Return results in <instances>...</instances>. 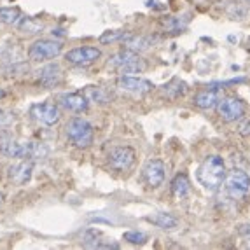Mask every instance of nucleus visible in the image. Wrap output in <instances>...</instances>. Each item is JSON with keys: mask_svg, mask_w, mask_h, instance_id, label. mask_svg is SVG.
Segmentation results:
<instances>
[{"mask_svg": "<svg viewBox=\"0 0 250 250\" xmlns=\"http://www.w3.org/2000/svg\"><path fill=\"white\" fill-rule=\"evenodd\" d=\"M2 200H4V196H2V192H0V203H2Z\"/></svg>", "mask_w": 250, "mask_h": 250, "instance_id": "7c9ffc66", "label": "nucleus"}, {"mask_svg": "<svg viewBox=\"0 0 250 250\" xmlns=\"http://www.w3.org/2000/svg\"><path fill=\"white\" fill-rule=\"evenodd\" d=\"M163 26H165V28H167L170 34H179L180 30L186 28V23L182 25L179 18H168V20L163 21Z\"/></svg>", "mask_w": 250, "mask_h": 250, "instance_id": "a878e982", "label": "nucleus"}, {"mask_svg": "<svg viewBox=\"0 0 250 250\" xmlns=\"http://www.w3.org/2000/svg\"><path fill=\"white\" fill-rule=\"evenodd\" d=\"M39 81L46 88H54L62 83V68L56 63H49L39 70Z\"/></svg>", "mask_w": 250, "mask_h": 250, "instance_id": "2eb2a0df", "label": "nucleus"}, {"mask_svg": "<svg viewBox=\"0 0 250 250\" xmlns=\"http://www.w3.org/2000/svg\"><path fill=\"white\" fill-rule=\"evenodd\" d=\"M226 175H228V171H226L224 159L215 154L207 156L196 171L198 180L207 191H215L221 188L226 180Z\"/></svg>", "mask_w": 250, "mask_h": 250, "instance_id": "f257e3e1", "label": "nucleus"}, {"mask_svg": "<svg viewBox=\"0 0 250 250\" xmlns=\"http://www.w3.org/2000/svg\"><path fill=\"white\" fill-rule=\"evenodd\" d=\"M123 238H125V242L131 243V245H144L149 236L146 233H140V231H128Z\"/></svg>", "mask_w": 250, "mask_h": 250, "instance_id": "393cba45", "label": "nucleus"}, {"mask_svg": "<svg viewBox=\"0 0 250 250\" xmlns=\"http://www.w3.org/2000/svg\"><path fill=\"white\" fill-rule=\"evenodd\" d=\"M23 150H25V142L16 140L7 131H0V154L7 156V158L23 159Z\"/></svg>", "mask_w": 250, "mask_h": 250, "instance_id": "4468645a", "label": "nucleus"}, {"mask_svg": "<svg viewBox=\"0 0 250 250\" xmlns=\"http://www.w3.org/2000/svg\"><path fill=\"white\" fill-rule=\"evenodd\" d=\"M23 20V14H21L20 9L16 7H0V21L5 23V25L18 26L20 21Z\"/></svg>", "mask_w": 250, "mask_h": 250, "instance_id": "4be33fe9", "label": "nucleus"}, {"mask_svg": "<svg viewBox=\"0 0 250 250\" xmlns=\"http://www.w3.org/2000/svg\"><path fill=\"white\" fill-rule=\"evenodd\" d=\"M30 116L34 121H37L42 126H54L60 121V108L54 104H34L30 107Z\"/></svg>", "mask_w": 250, "mask_h": 250, "instance_id": "9d476101", "label": "nucleus"}, {"mask_svg": "<svg viewBox=\"0 0 250 250\" xmlns=\"http://www.w3.org/2000/svg\"><path fill=\"white\" fill-rule=\"evenodd\" d=\"M102 51L95 46H83V47H75L70 49L65 54V60H67L70 65L74 67H89L96 60H100Z\"/></svg>", "mask_w": 250, "mask_h": 250, "instance_id": "6e6552de", "label": "nucleus"}, {"mask_svg": "<svg viewBox=\"0 0 250 250\" xmlns=\"http://www.w3.org/2000/svg\"><path fill=\"white\" fill-rule=\"evenodd\" d=\"M123 44H125L126 49L135 51V53H140V51H146L152 46V39L144 37V35L126 34V37L123 39Z\"/></svg>", "mask_w": 250, "mask_h": 250, "instance_id": "6ab92c4d", "label": "nucleus"}, {"mask_svg": "<svg viewBox=\"0 0 250 250\" xmlns=\"http://www.w3.org/2000/svg\"><path fill=\"white\" fill-rule=\"evenodd\" d=\"M18 28L23 32V34H39V32H42V28H44V25H42L41 21L34 20V18H25L23 16V20L20 21V25H18Z\"/></svg>", "mask_w": 250, "mask_h": 250, "instance_id": "5701e85b", "label": "nucleus"}, {"mask_svg": "<svg viewBox=\"0 0 250 250\" xmlns=\"http://www.w3.org/2000/svg\"><path fill=\"white\" fill-rule=\"evenodd\" d=\"M189 191H191V182H189V177L186 173H179L175 175V179L171 180V196L175 200H186L189 196Z\"/></svg>", "mask_w": 250, "mask_h": 250, "instance_id": "a211bd4d", "label": "nucleus"}, {"mask_svg": "<svg viewBox=\"0 0 250 250\" xmlns=\"http://www.w3.org/2000/svg\"><path fill=\"white\" fill-rule=\"evenodd\" d=\"M240 135L242 137H250V119H247L245 123L240 125Z\"/></svg>", "mask_w": 250, "mask_h": 250, "instance_id": "c85d7f7f", "label": "nucleus"}, {"mask_svg": "<svg viewBox=\"0 0 250 250\" xmlns=\"http://www.w3.org/2000/svg\"><path fill=\"white\" fill-rule=\"evenodd\" d=\"M5 95H7V93H5V89H2V88H0V98H4Z\"/></svg>", "mask_w": 250, "mask_h": 250, "instance_id": "c756f323", "label": "nucleus"}, {"mask_svg": "<svg viewBox=\"0 0 250 250\" xmlns=\"http://www.w3.org/2000/svg\"><path fill=\"white\" fill-rule=\"evenodd\" d=\"M221 102V96L215 89H203V91L196 93L194 96V105L198 108H203V110H210V108H215Z\"/></svg>", "mask_w": 250, "mask_h": 250, "instance_id": "dca6fc26", "label": "nucleus"}, {"mask_svg": "<svg viewBox=\"0 0 250 250\" xmlns=\"http://www.w3.org/2000/svg\"><path fill=\"white\" fill-rule=\"evenodd\" d=\"M65 133L70 144L77 149H86L93 144L95 138V129L91 123L86 121L84 117H72L68 125L65 126Z\"/></svg>", "mask_w": 250, "mask_h": 250, "instance_id": "f03ea898", "label": "nucleus"}, {"mask_svg": "<svg viewBox=\"0 0 250 250\" xmlns=\"http://www.w3.org/2000/svg\"><path fill=\"white\" fill-rule=\"evenodd\" d=\"M165 175H167V167H165V163L161 159H150V161H147V165L142 170L144 180H146V184L150 189L163 186Z\"/></svg>", "mask_w": 250, "mask_h": 250, "instance_id": "9b49d317", "label": "nucleus"}, {"mask_svg": "<svg viewBox=\"0 0 250 250\" xmlns=\"http://www.w3.org/2000/svg\"><path fill=\"white\" fill-rule=\"evenodd\" d=\"M126 37V32L123 30H108V32H104L100 35V44H114V42H123V39Z\"/></svg>", "mask_w": 250, "mask_h": 250, "instance_id": "b1692460", "label": "nucleus"}, {"mask_svg": "<svg viewBox=\"0 0 250 250\" xmlns=\"http://www.w3.org/2000/svg\"><path fill=\"white\" fill-rule=\"evenodd\" d=\"M107 159L112 170L128 171V170H131V167L135 165L137 152H135V149H131V147H128V146H117V147H114V149H110Z\"/></svg>", "mask_w": 250, "mask_h": 250, "instance_id": "423d86ee", "label": "nucleus"}, {"mask_svg": "<svg viewBox=\"0 0 250 250\" xmlns=\"http://www.w3.org/2000/svg\"><path fill=\"white\" fill-rule=\"evenodd\" d=\"M224 186L228 196L234 201H240L250 192V177L240 168H233L231 171H228Z\"/></svg>", "mask_w": 250, "mask_h": 250, "instance_id": "7ed1b4c3", "label": "nucleus"}, {"mask_svg": "<svg viewBox=\"0 0 250 250\" xmlns=\"http://www.w3.org/2000/svg\"><path fill=\"white\" fill-rule=\"evenodd\" d=\"M146 221L158 226L159 229H175L177 226H179V219L173 213H168V212H156L152 215L146 217Z\"/></svg>", "mask_w": 250, "mask_h": 250, "instance_id": "f3484780", "label": "nucleus"}, {"mask_svg": "<svg viewBox=\"0 0 250 250\" xmlns=\"http://www.w3.org/2000/svg\"><path fill=\"white\" fill-rule=\"evenodd\" d=\"M108 63H110L119 74H138V72H142L144 68H146V63L138 56V53L126 49V47L123 51H119V53L114 54Z\"/></svg>", "mask_w": 250, "mask_h": 250, "instance_id": "20e7f679", "label": "nucleus"}, {"mask_svg": "<svg viewBox=\"0 0 250 250\" xmlns=\"http://www.w3.org/2000/svg\"><path fill=\"white\" fill-rule=\"evenodd\" d=\"M58 102L65 110H68V112H75V114L86 112L88 107H89V100L81 91L63 93V95H60Z\"/></svg>", "mask_w": 250, "mask_h": 250, "instance_id": "f8f14e48", "label": "nucleus"}, {"mask_svg": "<svg viewBox=\"0 0 250 250\" xmlns=\"http://www.w3.org/2000/svg\"><path fill=\"white\" fill-rule=\"evenodd\" d=\"M32 171H34V165L30 159H21V161L11 165L7 170L9 180H13L16 186H23L32 179Z\"/></svg>", "mask_w": 250, "mask_h": 250, "instance_id": "ddd939ff", "label": "nucleus"}, {"mask_svg": "<svg viewBox=\"0 0 250 250\" xmlns=\"http://www.w3.org/2000/svg\"><path fill=\"white\" fill-rule=\"evenodd\" d=\"M238 234H240L242 238H250V222L249 224L238 226Z\"/></svg>", "mask_w": 250, "mask_h": 250, "instance_id": "cd10ccee", "label": "nucleus"}, {"mask_svg": "<svg viewBox=\"0 0 250 250\" xmlns=\"http://www.w3.org/2000/svg\"><path fill=\"white\" fill-rule=\"evenodd\" d=\"M247 112V105L243 104L240 98H234V96H228V98H222L217 105V114L224 123H234L238 119H242Z\"/></svg>", "mask_w": 250, "mask_h": 250, "instance_id": "0eeeda50", "label": "nucleus"}, {"mask_svg": "<svg viewBox=\"0 0 250 250\" xmlns=\"http://www.w3.org/2000/svg\"><path fill=\"white\" fill-rule=\"evenodd\" d=\"M81 93L89 102H93V104H100V105L108 104V93L104 88H100V86H86Z\"/></svg>", "mask_w": 250, "mask_h": 250, "instance_id": "412c9836", "label": "nucleus"}, {"mask_svg": "<svg viewBox=\"0 0 250 250\" xmlns=\"http://www.w3.org/2000/svg\"><path fill=\"white\" fill-rule=\"evenodd\" d=\"M14 123V116L4 108H0V128H7Z\"/></svg>", "mask_w": 250, "mask_h": 250, "instance_id": "bb28decb", "label": "nucleus"}, {"mask_svg": "<svg viewBox=\"0 0 250 250\" xmlns=\"http://www.w3.org/2000/svg\"><path fill=\"white\" fill-rule=\"evenodd\" d=\"M116 86L121 91L131 93V95H137V96L147 95V93H150L152 88H154V84L150 83V81L142 79V77H133V75H125V74H121L116 79Z\"/></svg>", "mask_w": 250, "mask_h": 250, "instance_id": "1a4fd4ad", "label": "nucleus"}, {"mask_svg": "<svg viewBox=\"0 0 250 250\" xmlns=\"http://www.w3.org/2000/svg\"><path fill=\"white\" fill-rule=\"evenodd\" d=\"M63 51V44L60 41L53 39H39L35 41L28 49V58L32 62H46L60 56Z\"/></svg>", "mask_w": 250, "mask_h": 250, "instance_id": "39448f33", "label": "nucleus"}, {"mask_svg": "<svg viewBox=\"0 0 250 250\" xmlns=\"http://www.w3.org/2000/svg\"><path fill=\"white\" fill-rule=\"evenodd\" d=\"M188 91V86H186V83L180 79H171L170 83H167L165 86H163V95L167 96V98H171V100H175V98H179V96H182L184 93Z\"/></svg>", "mask_w": 250, "mask_h": 250, "instance_id": "aec40b11", "label": "nucleus"}]
</instances>
